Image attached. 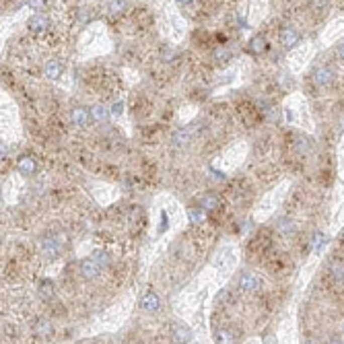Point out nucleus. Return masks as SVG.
Wrapping results in <instances>:
<instances>
[{"instance_id": "nucleus-12", "label": "nucleus", "mask_w": 344, "mask_h": 344, "mask_svg": "<svg viewBox=\"0 0 344 344\" xmlns=\"http://www.w3.org/2000/svg\"><path fill=\"white\" fill-rule=\"evenodd\" d=\"M17 169H19L23 176H33L35 171H37V163H35L33 157H21V159L17 161Z\"/></svg>"}, {"instance_id": "nucleus-2", "label": "nucleus", "mask_w": 344, "mask_h": 344, "mask_svg": "<svg viewBox=\"0 0 344 344\" xmlns=\"http://www.w3.org/2000/svg\"><path fill=\"white\" fill-rule=\"evenodd\" d=\"M62 247H64L62 235H50V237L41 239V249H44V253L50 257V260H56V257L62 253Z\"/></svg>"}, {"instance_id": "nucleus-15", "label": "nucleus", "mask_w": 344, "mask_h": 344, "mask_svg": "<svg viewBox=\"0 0 344 344\" xmlns=\"http://www.w3.org/2000/svg\"><path fill=\"white\" fill-rule=\"evenodd\" d=\"M188 217H190L192 225H202L206 221V212H204V208H190Z\"/></svg>"}, {"instance_id": "nucleus-25", "label": "nucleus", "mask_w": 344, "mask_h": 344, "mask_svg": "<svg viewBox=\"0 0 344 344\" xmlns=\"http://www.w3.org/2000/svg\"><path fill=\"white\" fill-rule=\"evenodd\" d=\"M321 243H324V235H321V233H315L313 239H311V249H317Z\"/></svg>"}, {"instance_id": "nucleus-6", "label": "nucleus", "mask_w": 344, "mask_h": 344, "mask_svg": "<svg viewBox=\"0 0 344 344\" xmlns=\"http://www.w3.org/2000/svg\"><path fill=\"white\" fill-rule=\"evenodd\" d=\"M140 307H142L144 311H148V313L159 311V307H161V299H159V295H157L155 291H146V293L140 297Z\"/></svg>"}, {"instance_id": "nucleus-17", "label": "nucleus", "mask_w": 344, "mask_h": 344, "mask_svg": "<svg viewBox=\"0 0 344 344\" xmlns=\"http://www.w3.org/2000/svg\"><path fill=\"white\" fill-rule=\"evenodd\" d=\"M192 340V332L184 326H176V332H174V342H188Z\"/></svg>"}, {"instance_id": "nucleus-1", "label": "nucleus", "mask_w": 344, "mask_h": 344, "mask_svg": "<svg viewBox=\"0 0 344 344\" xmlns=\"http://www.w3.org/2000/svg\"><path fill=\"white\" fill-rule=\"evenodd\" d=\"M311 80H313L315 87L326 89V87H332V84H334L336 72H334L330 66H317V68L311 72Z\"/></svg>"}, {"instance_id": "nucleus-7", "label": "nucleus", "mask_w": 344, "mask_h": 344, "mask_svg": "<svg viewBox=\"0 0 344 344\" xmlns=\"http://www.w3.org/2000/svg\"><path fill=\"white\" fill-rule=\"evenodd\" d=\"M27 27L33 31V33H44L50 29V19L46 15H33L29 21H27Z\"/></svg>"}, {"instance_id": "nucleus-19", "label": "nucleus", "mask_w": 344, "mask_h": 344, "mask_svg": "<svg viewBox=\"0 0 344 344\" xmlns=\"http://www.w3.org/2000/svg\"><path fill=\"white\" fill-rule=\"evenodd\" d=\"M91 114H93V120H95V122H103V120H107V118L112 116L103 105H95L93 110H91Z\"/></svg>"}, {"instance_id": "nucleus-26", "label": "nucleus", "mask_w": 344, "mask_h": 344, "mask_svg": "<svg viewBox=\"0 0 344 344\" xmlns=\"http://www.w3.org/2000/svg\"><path fill=\"white\" fill-rule=\"evenodd\" d=\"M336 56H338L340 60H344V41H342V44L336 48Z\"/></svg>"}, {"instance_id": "nucleus-18", "label": "nucleus", "mask_w": 344, "mask_h": 344, "mask_svg": "<svg viewBox=\"0 0 344 344\" xmlns=\"http://www.w3.org/2000/svg\"><path fill=\"white\" fill-rule=\"evenodd\" d=\"M126 7H128L126 0H112V3L107 5V13H110V15H120Z\"/></svg>"}, {"instance_id": "nucleus-13", "label": "nucleus", "mask_w": 344, "mask_h": 344, "mask_svg": "<svg viewBox=\"0 0 344 344\" xmlns=\"http://www.w3.org/2000/svg\"><path fill=\"white\" fill-rule=\"evenodd\" d=\"M62 62L60 60H50L48 64H46V68H44V74L48 76V78H58L60 74H62Z\"/></svg>"}, {"instance_id": "nucleus-4", "label": "nucleus", "mask_w": 344, "mask_h": 344, "mask_svg": "<svg viewBox=\"0 0 344 344\" xmlns=\"http://www.w3.org/2000/svg\"><path fill=\"white\" fill-rule=\"evenodd\" d=\"M260 287H262V283H260V278H257V274L241 272V276H239V289L241 291L255 293V291H260Z\"/></svg>"}, {"instance_id": "nucleus-28", "label": "nucleus", "mask_w": 344, "mask_h": 344, "mask_svg": "<svg viewBox=\"0 0 344 344\" xmlns=\"http://www.w3.org/2000/svg\"><path fill=\"white\" fill-rule=\"evenodd\" d=\"M178 5H182V7H186V5H192V0H178Z\"/></svg>"}, {"instance_id": "nucleus-5", "label": "nucleus", "mask_w": 344, "mask_h": 344, "mask_svg": "<svg viewBox=\"0 0 344 344\" xmlns=\"http://www.w3.org/2000/svg\"><path fill=\"white\" fill-rule=\"evenodd\" d=\"M299 39H301V35H299V31L295 27H291V25L283 27V31H281V46L285 50H293L299 44Z\"/></svg>"}, {"instance_id": "nucleus-21", "label": "nucleus", "mask_w": 344, "mask_h": 344, "mask_svg": "<svg viewBox=\"0 0 344 344\" xmlns=\"http://www.w3.org/2000/svg\"><path fill=\"white\" fill-rule=\"evenodd\" d=\"M91 257H93V260L103 268V266H107V264H110V255H107L105 251H101V249H97V251H93L91 253Z\"/></svg>"}, {"instance_id": "nucleus-10", "label": "nucleus", "mask_w": 344, "mask_h": 344, "mask_svg": "<svg viewBox=\"0 0 344 344\" xmlns=\"http://www.w3.org/2000/svg\"><path fill=\"white\" fill-rule=\"evenodd\" d=\"M33 330H35L37 338H41V340H48V338L54 336V326L50 324L48 319H37L35 326H33Z\"/></svg>"}, {"instance_id": "nucleus-8", "label": "nucleus", "mask_w": 344, "mask_h": 344, "mask_svg": "<svg viewBox=\"0 0 344 344\" xmlns=\"http://www.w3.org/2000/svg\"><path fill=\"white\" fill-rule=\"evenodd\" d=\"M247 50H249L251 56H262V54L268 50V41H266V37H264V35H253V37L249 39Z\"/></svg>"}, {"instance_id": "nucleus-3", "label": "nucleus", "mask_w": 344, "mask_h": 344, "mask_svg": "<svg viewBox=\"0 0 344 344\" xmlns=\"http://www.w3.org/2000/svg\"><path fill=\"white\" fill-rule=\"evenodd\" d=\"M78 270H80V276L87 278V281H95V278L101 274V266L93 260V257H84V260L78 264Z\"/></svg>"}, {"instance_id": "nucleus-23", "label": "nucleus", "mask_w": 344, "mask_h": 344, "mask_svg": "<svg viewBox=\"0 0 344 344\" xmlns=\"http://www.w3.org/2000/svg\"><path fill=\"white\" fill-rule=\"evenodd\" d=\"M27 5L33 9V11H44L48 7V0H27Z\"/></svg>"}, {"instance_id": "nucleus-16", "label": "nucleus", "mask_w": 344, "mask_h": 344, "mask_svg": "<svg viewBox=\"0 0 344 344\" xmlns=\"http://www.w3.org/2000/svg\"><path fill=\"white\" fill-rule=\"evenodd\" d=\"M37 291H39V295L44 297V299H52L54 297V285H52V281H41L39 287H37Z\"/></svg>"}, {"instance_id": "nucleus-27", "label": "nucleus", "mask_w": 344, "mask_h": 344, "mask_svg": "<svg viewBox=\"0 0 344 344\" xmlns=\"http://www.w3.org/2000/svg\"><path fill=\"white\" fill-rule=\"evenodd\" d=\"M165 227H167V214L163 212V214H161V231H163Z\"/></svg>"}, {"instance_id": "nucleus-9", "label": "nucleus", "mask_w": 344, "mask_h": 344, "mask_svg": "<svg viewBox=\"0 0 344 344\" xmlns=\"http://www.w3.org/2000/svg\"><path fill=\"white\" fill-rule=\"evenodd\" d=\"M91 118H93V114H91V112H87L84 107H74V110H72V116H70L72 124H74V126H78V128L89 126Z\"/></svg>"}, {"instance_id": "nucleus-24", "label": "nucleus", "mask_w": 344, "mask_h": 344, "mask_svg": "<svg viewBox=\"0 0 344 344\" xmlns=\"http://www.w3.org/2000/svg\"><path fill=\"white\" fill-rule=\"evenodd\" d=\"M122 110H124V103H122V101H118V103H114V105H112L110 114H112L114 118H118V116H122Z\"/></svg>"}, {"instance_id": "nucleus-14", "label": "nucleus", "mask_w": 344, "mask_h": 344, "mask_svg": "<svg viewBox=\"0 0 344 344\" xmlns=\"http://www.w3.org/2000/svg\"><path fill=\"white\" fill-rule=\"evenodd\" d=\"M200 206L204 210H219L221 208V200H219V196H214V194H204L200 198Z\"/></svg>"}, {"instance_id": "nucleus-11", "label": "nucleus", "mask_w": 344, "mask_h": 344, "mask_svg": "<svg viewBox=\"0 0 344 344\" xmlns=\"http://www.w3.org/2000/svg\"><path fill=\"white\" fill-rule=\"evenodd\" d=\"M328 276L334 283H342L344 281V262L342 260H332L328 264Z\"/></svg>"}, {"instance_id": "nucleus-20", "label": "nucleus", "mask_w": 344, "mask_h": 344, "mask_svg": "<svg viewBox=\"0 0 344 344\" xmlns=\"http://www.w3.org/2000/svg\"><path fill=\"white\" fill-rule=\"evenodd\" d=\"M214 340L217 342H235V334L229 330H217L214 332Z\"/></svg>"}, {"instance_id": "nucleus-22", "label": "nucleus", "mask_w": 344, "mask_h": 344, "mask_svg": "<svg viewBox=\"0 0 344 344\" xmlns=\"http://www.w3.org/2000/svg\"><path fill=\"white\" fill-rule=\"evenodd\" d=\"M186 142H188V132L186 130H180V132L174 134V144L176 146H184Z\"/></svg>"}]
</instances>
